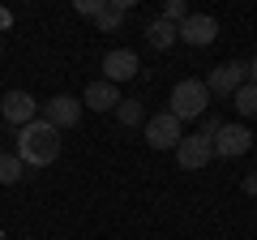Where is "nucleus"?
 I'll use <instances>...</instances> for the list:
<instances>
[{
	"label": "nucleus",
	"mask_w": 257,
	"mask_h": 240,
	"mask_svg": "<svg viewBox=\"0 0 257 240\" xmlns=\"http://www.w3.org/2000/svg\"><path fill=\"white\" fill-rule=\"evenodd\" d=\"M56 155H60V133L47 125V120H30L26 129H18V159L22 167H47L56 163Z\"/></svg>",
	"instance_id": "obj_1"
},
{
	"label": "nucleus",
	"mask_w": 257,
	"mask_h": 240,
	"mask_svg": "<svg viewBox=\"0 0 257 240\" xmlns=\"http://www.w3.org/2000/svg\"><path fill=\"white\" fill-rule=\"evenodd\" d=\"M206 103H210L206 82H193V77H184V82H176L172 99H167V111H172L176 120H197V116H206Z\"/></svg>",
	"instance_id": "obj_2"
},
{
	"label": "nucleus",
	"mask_w": 257,
	"mask_h": 240,
	"mask_svg": "<svg viewBox=\"0 0 257 240\" xmlns=\"http://www.w3.org/2000/svg\"><path fill=\"white\" fill-rule=\"evenodd\" d=\"M180 120L172 116V111H159V116L146 120V146L150 150H176L180 146Z\"/></svg>",
	"instance_id": "obj_3"
},
{
	"label": "nucleus",
	"mask_w": 257,
	"mask_h": 240,
	"mask_svg": "<svg viewBox=\"0 0 257 240\" xmlns=\"http://www.w3.org/2000/svg\"><path fill=\"white\" fill-rule=\"evenodd\" d=\"M0 120L13 125V129H26L30 120H39V103L30 99L26 90H9L5 99H0Z\"/></svg>",
	"instance_id": "obj_4"
},
{
	"label": "nucleus",
	"mask_w": 257,
	"mask_h": 240,
	"mask_svg": "<svg viewBox=\"0 0 257 240\" xmlns=\"http://www.w3.org/2000/svg\"><path fill=\"white\" fill-rule=\"evenodd\" d=\"M244 82H248L244 60H223L219 69H210V77H206V90H210V94H236Z\"/></svg>",
	"instance_id": "obj_5"
},
{
	"label": "nucleus",
	"mask_w": 257,
	"mask_h": 240,
	"mask_svg": "<svg viewBox=\"0 0 257 240\" xmlns=\"http://www.w3.org/2000/svg\"><path fill=\"white\" fill-rule=\"evenodd\" d=\"M248 146H253V133H248L244 125H223V129L210 138V150L219 159H240Z\"/></svg>",
	"instance_id": "obj_6"
},
{
	"label": "nucleus",
	"mask_w": 257,
	"mask_h": 240,
	"mask_svg": "<svg viewBox=\"0 0 257 240\" xmlns=\"http://www.w3.org/2000/svg\"><path fill=\"white\" fill-rule=\"evenodd\" d=\"M43 120L52 125L56 133H60V129H73L77 120H82V103H77L73 94H56V99L43 103Z\"/></svg>",
	"instance_id": "obj_7"
},
{
	"label": "nucleus",
	"mask_w": 257,
	"mask_h": 240,
	"mask_svg": "<svg viewBox=\"0 0 257 240\" xmlns=\"http://www.w3.org/2000/svg\"><path fill=\"white\" fill-rule=\"evenodd\" d=\"M176 30H180V39H184L189 47H206V43H214V39H219V22H214L210 13H189Z\"/></svg>",
	"instance_id": "obj_8"
},
{
	"label": "nucleus",
	"mask_w": 257,
	"mask_h": 240,
	"mask_svg": "<svg viewBox=\"0 0 257 240\" xmlns=\"http://www.w3.org/2000/svg\"><path fill=\"white\" fill-rule=\"evenodd\" d=\"M138 69H142L138 65V52H128V47H116V52L103 56V82H111V86L138 77Z\"/></svg>",
	"instance_id": "obj_9"
},
{
	"label": "nucleus",
	"mask_w": 257,
	"mask_h": 240,
	"mask_svg": "<svg viewBox=\"0 0 257 240\" xmlns=\"http://www.w3.org/2000/svg\"><path fill=\"white\" fill-rule=\"evenodd\" d=\"M176 159H180L184 172H202V167L214 159L210 138H202V133H193V138H180V146H176Z\"/></svg>",
	"instance_id": "obj_10"
},
{
	"label": "nucleus",
	"mask_w": 257,
	"mask_h": 240,
	"mask_svg": "<svg viewBox=\"0 0 257 240\" xmlns=\"http://www.w3.org/2000/svg\"><path fill=\"white\" fill-rule=\"evenodd\" d=\"M120 103V90L111 82H90L82 90V107H90V111H111Z\"/></svg>",
	"instance_id": "obj_11"
},
{
	"label": "nucleus",
	"mask_w": 257,
	"mask_h": 240,
	"mask_svg": "<svg viewBox=\"0 0 257 240\" xmlns=\"http://www.w3.org/2000/svg\"><path fill=\"white\" fill-rule=\"evenodd\" d=\"M176 39H180V30H176L172 22H163V18H155V22L146 26V43H150V47H159V52H167Z\"/></svg>",
	"instance_id": "obj_12"
},
{
	"label": "nucleus",
	"mask_w": 257,
	"mask_h": 240,
	"mask_svg": "<svg viewBox=\"0 0 257 240\" xmlns=\"http://www.w3.org/2000/svg\"><path fill=\"white\" fill-rule=\"evenodd\" d=\"M124 5H116V0H111V5H103L99 13H94V26L99 30H120V22H124Z\"/></svg>",
	"instance_id": "obj_13"
},
{
	"label": "nucleus",
	"mask_w": 257,
	"mask_h": 240,
	"mask_svg": "<svg viewBox=\"0 0 257 240\" xmlns=\"http://www.w3.org/2000/svg\"><path fill=\"white\" fill-rule=\"evenodd\" d=\"M22 180V159L0 150V185H18Z\"/></svg>",
	"instance_id": "obj_14"
},
{
	"label": "nucleus",
	"mask_w": 257,
	"mask_h": 240,
	"mask_svg": "<svg viewBox=\"0 0 257 240\" xmlns=\"http://www.w3.org/2000/svg\"><path fill=\"white\" fill-rule=\"evenodd\" d=\"M231 99H236V111H240V116H257V86L244 82L236 94H231Z\"/></svg>",
	"instance_id": "obj_15"
},
{
	"label": "nucleus",
	"mask_w": 257,
	"mask_h": 240,
	"mask_svg": "<svg viewBox=\"0 0 257 240\" xmlns=\"http://www.w3.org/2000/svg\"><path fill=\"white\" fill-rule=\"evenodd\" d=\"M116 116H120V125L133 129V125H142V103H138V99H120V103H116Z\"/></svg>",
	"instance_id": "obj_16"
},
{
	"label": "nucleus",
	"mask_w": 257,
	"mask_h": 240,
	"mask_svg": "<svg viewBox=\"0 0 257 240\" xmlns=\"http://www.w3.org/2000/svg\"><path fill=\"white\" fill-rule=\"evenodd\" d=\"M159 18H163V22H172V26H180V22L189 18V5H184V0H167Z\"/></svg>",
	"instance_id": "obj_17"
},
{
	"label": "nucleus",
	"mask_w": 257,
	"mask_h": 240,
	"mask_svg": "<svg viewBox=\"0 0 257 240\" xmlns=\"http://www.w3.org/2000/svg\"><path fill=\"white\" fill-rule=\"evenodd\" d=\"M107 0H77V13H86V18H94V13L103 9Z\"/></svg>",
	"instance_id": "obj_18"
},
{
	"label": "nucleus",
	"mask_w": 257,
	"mask_h": 240,
	"mask_svg": "<svg viewBox=\"0 0 257 240\" xmlns=\"http://www.w3.org/2000/svg\"><path fill=\"white\" fill-rule=\"evenodd\" d=\"M244 69H248V86H257V56H253V60H248Z\"/></svg>",
	"instance_id": "obj_19"
},
{
	"label": "nucleus",
	"mask_w": 257,
	"mask_h": 240,
	"mask_svg": "<svg viewBox=\"0 0 257 240\" xmlns=\"http://www.w3.org/2000/svg\"><path fill=\"white\" fill-rule=\"evenodd\" d=\"M244 189H248V193L257 197V176H248V180H244Z\"/></svg>",
	"instance_id": "obj_20"
},
{
	"label": "nucleus",
	"mask_w": 257,
	"mask_h": 240,
	"mask_svg": "<svg viewBox=\"0 0 257 240\" xmlns=\"http://www.w3.org/2000/svg\"><path fill=\"white\" fill-rule=\"evenodd\" d=\"M9 22H13V18H9V13H0V26H9Z\"/></svg>",
	"instance_id": "obj_21"
},
{
	"label": "nucleus",
	"mask_w": 257,
	"mask_h": 240,
	"mask_svg": "<svg viewBox=\"0 0 257 240\" xmlns=\"http://www.w3.org/2000/svg\"><path fill=\"white\" fill-rule=\"evenodd\" d=\"M0 56H5V43H0Z\"/></svg>",
	"instance_id": "obj_22"
},
{
	"label": "nucleus",
	"mask_w": 257,
	"mask_h": 240,
	"mask_svg": "<svg viewBox=\"0 0 257 240\" xmlns=\"http://www.w3.org/2000/svg\"><path fill=\"white\" fill-rule=\"evenodd\" d=\"M0 129H5V120H0Z\"/></svg>",
	"instance_id": "obj_23"
}]
</instances>
